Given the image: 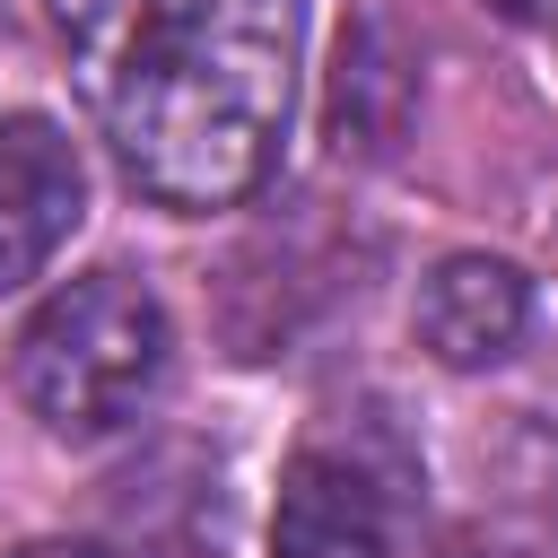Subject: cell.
<instances>
[{
  "label": "cell",
  "mask_w": 558,
  "mask_h": 558,
  "mask_svg": "<svg viewBox=\"0 0 558 558\" xmlns=\"http://www.w3.org/2000/svg\"><path fill=\"white\" fill-rule=\"evenodd\" d=\"M122 174L166 209H227L270 183L305 0H44Z\"/></svg>",
  "instance_id": "1"
},
{
  "label": "cell",
  "mask_w": 558,
  "mask_h": 558,
  "mask_svg": "<svg viewBox=\"0 0 558 558\" xmlns=\"http://www.w3.org/2000/svg\"><path fill=\"white\" fill-rule=\"evenodd\" d=\"M166 357H174V323L157 288L131 270H78L17 331V401L52 436L96 445L148 410V392L166 384Z\"/></svg>",
  "instance_id": "2"
},
{
  "label": "cell",
  "mask_w": 558,
  "mask_h": 558,
  "mask_svg": "<svg viewBox=\"0 0 558 558\" xmlns=\"http://www.w3.org/2000/svg\"><path fill=\"white\" fill-rule=\"evenodd\" d=\"M401 488L357 445H296L270 506V558H392Z\"/></svg>",
  "instance_id": "3"
},
{
  "label": "cell",
  "mask_w": 558,
  "mask_h": 558,
  "mask_svg": "<svg viewBox=\"0 0 558 558\" xmlns=\"http://www.w3.org/2000/svg\"><path fill=\"white\" fill-rule=\"evenodd\" d=\"M87 218V166L52 113H0V288H26Z\"/></svg>",
  "instance_id": "4"
},
{
  "label": "cell",
  "mask_w": 558,
  "mask_h": 558,
  "mask_svg": "<svg viewBox=\"0 0 558 558\" xmlns=\"http://www.w3.org/2000/svg\"><path fill=\"white\" fill-rule=\"evenodd\" d=\"M532 331V279L497 253H445L418 288V340L436 349V366H506Z\"/></svg>",
  "instance_id": "5"
},
{
  "label": "cell",
  "mask_w": 558,
  "mask_h": 558,
  "mask_svg": "<svg viewBox=\"0 0 558 558\" xmlns=\"http://www.w3.org/2000/svg\"><path fill=\"white\" fill-rule=\"evenodd\" d=\"M17 558H96V549H70V541H35V549H17Z\"/></svg>",
  "instance_id": "6"
},
{
  "label": "cell",
  "mask_w": 558,
  "mask_h": 558,
  "mask_svg": "<svg viewBox=\"0 0 558 558\" xmlns=\"http://www.w3.org/2000/svg\"><path fill=\"white\" fill-rule=\"evenodd\" d=\"M488 9H506V17H541L549 0H488Z\"/></svg>",
  "instance_id": "7"
}]
</instances>
